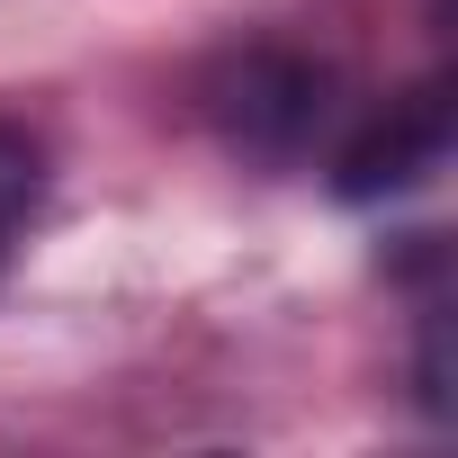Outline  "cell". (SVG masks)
<instances>
[{
    "label": "cell",
    "instance_id": "4",
    "mask_svg": "<svg viewBox=\"0 0 458 458\" xmlns=\"http://www.w3.org/2000/svg\"><path fill=\"white\" fill-rule=\"evenodd\" d=\"M422 404L449 422V324H440V315L422 324Z\"/></svg>",
    "mask_w": 458,
    "mask_h": 458
},
{
    "label": "cell",
    "instance_id": "1",
    "mask_svg": "<svg viewBox=\"0 0 458 458\" xmlns=\"http://www.w3.org/2000/svg\"><path fill=\"white\" fill-rule=\"evenodd\" d=\"M207 126L252 153V162H297L315 144V126L333 117V72L288 55V46H243V55H225L207 72Z\"/></svg>",
    "mask_w": 458,
    "mask_h": 458
},
{
    "label": "cell",
    "instance_id": "3",
    "mask_svg": "<svg viewBox=\"0 0 458 458\" xmlns=\"http://www.w3.org/2000/svg\"><path fill=\"white\" fill-rule=\"evenodd\" d=\"M37 198H46V153H37V135H28V126L0 117V261L19 252Z\"/></svg>",
    "mask_w": 458,
    "mask_h": 458
},
{
    "label": "cell",
    "instance_id": "2",
    "mask_svg": "<svg viewBox=\"0 0 458 458\" xmlns=\"http://www.w3.org/2000/svg\"><path fill=\"white\" fill-rule=\"evenodd\" d=\"M440 162H449V90L422 81V90L386 99V108H377V117L333 153V189H342L351 207H377V198L422 189Z\"/></svg>",
    "mask_w": 458,
    "mask_h": 458
}]
</instances>
